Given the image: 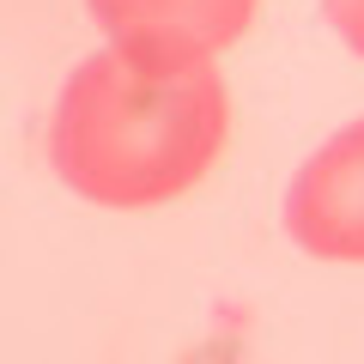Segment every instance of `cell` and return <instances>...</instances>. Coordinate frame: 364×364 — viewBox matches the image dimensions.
Masks as SVG:
<instances>
[{
  "instance_id": "1",
  "label": "cell",
  "mask_w": 364,
  "mask_h": 364,
  "mask_svg": "<svg viewBox=\"0 0 364 364\" xmlns=\"http://www.w3.org/2000/svg\"><path fill=\"white\" fill-rule=\"evenodd\" d=\"M231 140V91L213 67H146L97 49L49 116V164L91 207H164L188 195Z\"/></svg>"
},
{
  "instance_id": "2",
  "label": "cell",
  "mask_w": 364,
  "mask_h": 364,
  "mask_svg": "<svg viewBox=\"0 0 364 364\" xmlns=\"http://www.w3.org/2000/svg\"><path fill=\"white\" fill-rule=\"evenodd\" d=\"M109 49L146 67H213L249 25L261 0H85Z\"/></svg>"
},
{
  "instance_id": "3",
  "label": "cell",
  "mask_w": 364,
  "mask_h": 364,
  "mask_svg": "<svg viewBox=\"0 0 364 364\" xmlns=\"http://www.w3.org/2000/svg\"><path fill=\"white\" fill-rule=\"evenodd\" d=\"M286 231L316 261H364V122L304 158L286 188Z\"/></svg>"
},
{
  "instance_id": "4",
  "label": "cell",
  "mask_w": 364,
  "mask_h": 364,
  "mask_svg": "<svg viewBox=\"0 0 364 364\" xmlns=\"http://www.w3.org/2000/svg\"><path fill=\"white\" fill-rule=\"evenodd\" d=\"M328 25L340 31V43H346L352 55H364V0H322Z\"/></svg>"
}]
</instances>
